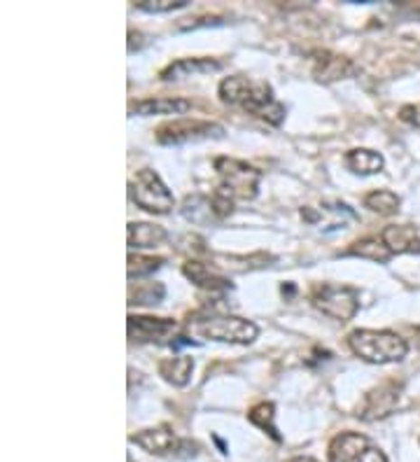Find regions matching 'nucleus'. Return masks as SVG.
Returning a JSON list of instances; mask_svg holds the SVG:
<instances>
[{
    "label": "nucleus",
    "instance_id": "nucleus-3",
    "mask_svg": "<svg viewBox=\"0 0 420 462\" xmlns=\"http://www.w3.org/2000/svg\"><path fill=\"white\" fill-rule=\"evenodd\" d=\"M348 346L369 365H390L404 360L409 353V344L390 329H355L348 334Z\"/></svg>",
    "mask_w": 420,
    "mask_h": 462
},
{
    "label": "nucleus",
    "instance_id": "nucleus-28",
    "mask_svg": "<svg viewBox=\"0 0 420 462\" xmlns=\"http://www.w3.org/2000/svg\"><path fill=\"white\" fill-rule=\"evenodd\" d=\"M287 462H318L315 457H308V456H297V457H290Z\"/></svg>",
    "mask_w": 420,
    "mask_h": 462
},
{
    "label": "nucleus",
    "instance_id": "nucleus-24",
    "mask_svg": "<svg viewBox=\"0 0 420 462\" xmlns=\"http://www.w3.org/2000/svg\"><path fill=\"white\" fill-rule=\"evenodd\" d=\"M163 257H147V254H129V266H126V273H129V281H140V278L152 276L154 271L163 266Z\"/></svg>",
    "mask_w": 420,
    "mask_h": 462
},
{
    "label": "nucleus",
    "instance_id": "nucleus-16",
    "mask_svg": "<svg viewBox=\"0 0 420 462\" xmlns=\"http://www.w3.org/2000/svg\"><path fill=\"white\" fill-rule=\"evenodd\" d=\"M126 241L131 250H154L168 241V231L152 222H131L126 229Z\"/></svg>",
    "mask_w": 420,
    "mask_h": 462
},
{
    "label": "nucleus",
    "instance_id": "nucleus-26",
    "mask_svg": "<svg viewBox=\"0 0 420 462\" xmlns=\"http://www.w3.org/2000/svg\"><path fill=\"white\" fill-rule=\"evenodd\" d=\"M190 5V0H140L135 3V10L150 12V14H163V12H175Z\"/></svg>",
    "mask_w": 420,
    "mask_h": 462
},
{
    "label": "nucleus",
    "instance_id": "nucleus-18",
    "mask_svg": "<svg viewBox=\"0 0 420 462\" xmlns=\"http://www.w3.org/2000/svg\"><path fill=\"white\" fill-rule=\"evenodd\" d=\"M159 376L171 383L173 388H185L190 383L191 372H194V360L190 356H178V357H166L157 365Z\"/></svg>",
    "mask_w": 420,
    "mask_h": 462
},
{
    "label": "nucleus",
    "instance_id": "nucleus-17",
    "mask_svg": "<svg viewBox=\"0 0 420 462\" xmlns=\"http://www.w3.org/2000/svg\"><path fill=\"white\" fill-rule=\"evenodd\" d=\"M343 164L350 173L355 175H374L383 171V154L376 152V150H369V147H355L350 152H346L343 157Z\"/></svg>",
    "mask_w": 420,
    "mask_h": 462
},
{
    "label": "nucleus",
    "instance_id": "nucleus-21",
    "mask_svg": "<svg viewBox=\"0 0 420 462\" xmlns=\"http://www.w3.org/2000/svg\"><path fill=\"white\" fill-rule=\"evenodd\" d=\"M362 203H364V208H369L371 213L390 217V215L399 213L402 199H399L395 192H390V189H374V192H369L362 199Z\"/></svg>",
    "mask_w": 420,
    "mask_h": 462
},
{
    "label": "nucleus",
    "instance_id": "nucleus-11",
    "mask_svg": "<svg viewBox=\"0 0 420 462\" xmlns=\"http://www.w3.org/2000/svg\"><path fill=\"white\" fill-rule=\"evenodd\" d=\"M129 338L135 344H163L178 329V322L171 318H150V316H129L126 322Z\"/></svg>",
    "mask_w": 420,
    "mask_h": 462
},
{
    "label": "nucleus",
    "instance_id": "nucleus-9",
    "mask_svg": "<svg viewBox=\"0 0 420 462\" xmlns=\"http://www.w3.org/2000/svg\"><path fill=\"white\" fill-rule=\"evenodd\" d=\"M330 462H387L386 453L359 432L336 434L327 448Z\"/></svg>",
    "mask_w": 420,
    "mask_h": 462
},
{
    "label": "nucleus",
    "instance_id": "nucleus-7",
    "mask_svg": "<svg viewBox=\"0 0 420 462\" xmlns=\"http://www.w3.org/2000/svg\"><path fill=\"white\" fill-rule=\"evenodd\" d=\"M131 441L135 446H140L143 451L150 453V456L159 457H191L196 456V448H199L194 441L178 437L168 425L131 434Z\"/></svg>",
    "mask_w": 420,
    "mask_h": 462
},
{
    "label": "nucleus",
    "instance_id": "nucleus-27",
    "mask_svg": "<svg viewBox=\"0 0 420 462\" xmlns=\"http://www.w3.org/2000/svg\"><path fill=\"white\" fill-rule=\"evenodd\" d=\"M399 119L414 126V129H420V106H404L399 110Z\"/></svg>",
    "mask_w": 420,
    "mask_h": 462
},
{
    "label": "nucleus",
    "instance_id": "nucleus-2",
    "mask_svg": "<svg viewBox=\"0 0 420 462\" xmlns=\"http://www.w3.org/2000/svg\"><path fill=\"white\" fill-rule=\"evenodd\" d=\"M187 328L196 337L234 346L252 344L259 334L257 325L252 320L238 316H222V313H199V316H191Z\"/></svg>",
    "mask_w": 420,
    "mask_h": 462
},
{
    "label": "nucleus",
    "instance_id": "nucleus-10",
    "mask_svg": "<svg viewBox=\"0 0 420 462\" xmlns=\"http://www.w3.org/2000/svg\"><path fill=\"white\" fill-rule=\"evenodd\" d=\"M404 385L399 381H383L381 385H376L374 390H369L364 395L362 404L358 406V418L359 420H367V423H374V420H381V418L390 416L399 404V397H402Z\"/></svg>",
    "mask_w": 420,
    "mask_h": 462
},
{
    "label": "nucleus",
    "instance_id": "nucleus-19",
    "mask_svg": "<svg viewBox=\"0 0 420 462\" xmlns=\"http://www.w3.org/2000/svg\"><path fill=\"white\" fill-rule=\"evenodd\" d=\"M318 68H315V78L322 82H334V79H343L348 75L358 73V68L343 57H331V54H320L315 59Z\"/></svg>",
    "mask_w": 420,
    "mask_h": 462
},
{
    "label": "nucleus",
    "instance_id": "nucleus-8",
    "mask_svg": "<svg viewBox=\"0 0 420 462\" xmlns=\"http://www.w3.org/2000/svg\"><path fill=\"white\" fill-rule=\"evenodd\" d=\"M224 129L215 122L206 119H173L157 129L159 145H187V143H201L210 138H222Z\"/></svg>",
    "mask_w": 420,
    "mask_h": 462
},
{
    "label": "nucleus",
    "instance_id": "nucleus-25",
    "mask_svg": "<svg viewBox=\"0 0 420 462\" xmlns=\"http://www.w3.org/2000/svg\"><path fill=\"white\" fill-rule=\"evenodd\" d=\"M163 294H166V288L162 282H138L135 290H131L129 299L135 306H154L162 301Z\"/></svg>",
    "mask_w": 420,
    "mask_h": 462
},
{
    "label": "nucleus",
    "instance_id": "nucleus-13",
    "mask_svg": "<svg viewBox=\"0 0 420 462\" xmlns=\"http://www.w3.org/2000/svg\"><path fill=\"white\" fill-rule=\"evenodd\" d=\"M381 241L392 254H420V229L414 225H387Z\"/></svg>",
    "mask_w": 420,
    "mask_h": 462
},
{
    "label": "nucleus",
    "instance_id": "nucleus-15",
    "mask_svg": "<svg viewBox=\"0 0 420 462\" xmlns=\"http://www.w3.org/2000/svg\"><path fill=\"white\" fill-rule=\"evenodd\" d=\"M191 107L187 98L180 97H154V98H140L129 106L131 115L138 117H154V115H182Z\"/></svg>",
    "mask_w": 420,
    "mask_h": 462
},
{
    "label": "nucleus",
    "instance_id": "nucleus-5",
    "mask_svg": "<svg viewBox=\"0 0 420 462\" xmlns=\"http://www.w3.org/2000/svg\"><path fill=\"white\" fill-rule=\"evenodd\" d=\"M311 304L336 322H348L358 316L359 310V290L353 285H336V282H322L311 292Z\"/></svg>",
    "mask_w": 420,
    "mask_h": 462
},
{
    "label": "nucleus",
    "instance_id": "nucleus-20",
    "mask_svg": "<svg viewBox=\"0 0 420 462\" xmlns=\"http://www.w3.org/2000/svg\"><path fill=\"white\" fill-rule=\"evenodd\" d=\"M346 254L350 257H359V260H369L376 264H387L392 260V253L387 250L386 243L381 238H362V241H355L350 248L346 250Z\"/></svg>",
    "mask_w": 420,
    "mask_h": 462
},
{
    "label": "nucleus",
    "instance_id": "nucleus-22",
    "mask_svg": "<svg viewBox=\"0 0 420 462\" xmlns=\"http://www.w3.org/2000/svg\"><path fill=\"white\" fill-rule=\"evenodd\" d=\"M182 215H185L187 220L196 222V225L218 220L210 197H201V194H194V197L185 199V203H182Z\"/></svg>",
    "mask_w": 420,
    "mask_h": 462
},
{
    "label": "nucleus",
    "instance_id": "nucleus-14",
    "mask_svg": "<svg viewBox=\"0 0 420 462\" xmlns=\"http://www.w3.org/2000/svg\"><path fill=\"white\" fill-rule=\"evenodd\" d=\"M222 68V61L218 59H208V57H196V59H178V61L168 63L163 68L159 78L163 82H180V79L191 78V75H203V73H215Z\"/></svg>",
    "mask_w": 420,
    "mask_h": 462
},
{
    "label": "nucleus",
    "instance_id": "nucleus-6",
    "mask_svg": "<svg viewBox=\"0 0 420 462\" xmlns=\"http://www.w3.org/2000/svg\"><path fill=\"white\" fill-rule=\"evenodd\" d=\"M131 201L152 215H168L175 208L173 192L159 178L157 171L140 169L129 185Z\"/></svg>",
    "mask_w": 420,
    "mask_h": 462
},
{
    "label": "nucleus",
    "instance_id": "nucleus-23",
    "mask_svg": "<svg viewBox=\"0 0 420 462\" xmlns=\"http://www.w3.org/2000/svg\"><path fill=\"white\" fill-rule=\"evenodd\" d=\"M274 418H275L274 402H259V404H255L250 411H247V420H250L252 425H257V428L264 430L269 437H274L275 441H280L283 437H280L278 430H275Z\"/></svg>",
    "mask_w": 420,
    "mask_h": 462
},
{
    "label": "nucleus",
    "instance_id": "nucleus-1",
    "mask_svg": "<svg viewBox=\"0 0 420 462\" xmlns=\"http://www.w3.org/2000/svg\"><path fill=\"white\" fill-rule=\"evenodd\" d=\"M218 97L227 106L241 107L247 115L262 119L271 126H280L285 122V106L274 97V89L264 79L231 75L219 82Z\"/></svg>",
    "mask_w": 420,
    "mask_h": 462
},
{
    "label": "nucleus",
    "instance_id": "nucleus-4",
    "mask_svg": "<svg viewBox=\"0 0 420 462\" xmlns=\"http://www.w3.org/2000/svg\"><path fill=\"white\" fill-rule=\"evenodd\" d=\"M215 171L219 175V189L234 201H252L257 197L259 180H262V171H257L247 162L234 157H218L215 159Z\"/></svg>",
    "mask_w": 420,
    "mask_h": 462
},
{
    "label": "nucleus",
    "instance_id": "nucleus-12",
    "mask_svg": "<svg viewBox=\"0 0 420 462\" xmlns=\"http://www.w3.org/2000/svg\"><path fill=\"white\" fill-rule=\"evenodd\" d=\"M182 273L190 282H194L196 288L203 290V292H210V294H219V292H227L231 290V281L227 276H222L218 269L213 266L203 264L199 260H190L182 264Z\"/></svg>",
    "mask_w": 420,
    "mask_h": 462
}]
</instances>
